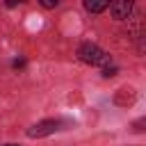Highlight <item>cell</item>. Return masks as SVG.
I'll use <instances>...</instances> for the list:
<instances>
[{"instance_id": "obj_4", "label": "cell", "mask_w": 146, "mask_h": 146, "mask_svg": "<svg viewBox=\"0 0 146 146\" xmlns=\"http://www.w3.org/2000/svg\"><path fill=\"white\" fill-rule=\"evenodd\" d=\"M114 103L116 105H132L135 103V91L130 89V87H123V89H119L116 91V96H114Z\"/></svg>"}, {"instance_id": "obj_3", "label": "cell", "mask_w": 146, "mask_h": 146, "mask_svg": "<svg viewBox=\"0 0 146 146\" xmlns=\"http://www.w3.org/2000/svg\"><path fill=\"white\" fill-rule=\"evenodd\" d=\"M130 11H132V2H130V0H114V2L110 5V14H112V18H116V21H125V18L130 16Z\"/></svg>"}, {"instance_id": "obj_8", "label": "cell", "mask_w": 146, "mask_h": 146, "mask_svg": "<svg viewBox=\"0 0 146 146\" xmlns=\"http://www.w3.org/2000/svg\"><path fill=\"white\" fill-rule=\"evenodd\" d=\"M23 66H25V59H16L14 62V68H23Z\"/></svg>"}, {"instance_id": "obj_2", "label": "cell", "mask_w": 146, "mask_h": 146, "mask_svg": "<svg viewBox=\"0 0 146 146\" xmlns=\"http://www.w3.org/2000/svg\"><path fill=\"white\" fill-rule=\"evenodd\" d=\"M59 125H62L59 119H46V121H39V123H34L32 128H27V137H30V139H39V137L52 135L55 130H59Z\"/></svg>"}, {"instance_id": "obj_10", "label": "cell", "mask_w": 146, "mask_h": 146, "mask_svg": "<svg viewBox=\"0 0 146 146\" xmlns=\"http://www.w3.org/2000/svg\"><path fill=\"white\" fill-rule=\"evenodd\" d=\"M5 146H16V144H5Z\"/></svg>"}, {"instance_id": "obj_9", "label": "cell", "mask_w": 146, "mask_h": 146, "mask_svg": "<svg viewBox=\"0 0 146 146\" xmlns=\"http://www.w3.org/2000/svg\"><path fill=\"white\" fill-rule=\"evenodd\" d=\"M103 73H105V75H107V78H110V75H116V68H105V71H103Z\"/></svg>"}, {"instance_id": "obj_6", "label": "cell", "mask_w": 146, "mask_h": 146, "mask_svg": "<svg viewBox=\"0 0 146 146\" xmlns=\"http://www.w3.org/2000/svg\"><path fill=\"white\" fill-rule=\"evenodd\" d=\"M132 128H135V130H141V132H146V116L137 119V121L132 123Z\"/></svg>"}, {"instance_id": "obj_5", "label": "cell", "mask_w": 146, "mask_h": 146, "mask_svg": "<svg viewBox=\"0 0 146 146\" xmlns=\"http://www.w3.org/2000/svg\"><path fill=\"white\" fill-rule=\"evenodd\" d=\"M84 7L89 11H94V14H98V11H105L110 7V2L107 0H84Z\"/></svg>"}, {"instance_id": "obj_1", "label": "cell", "mask_w": 146, "mask_h": 146, "mask_svg": "<svg viewBox=\"0 0 146 146\" xmlns=\"http://www.w3.org/2000/svg\"><path fill=\"white\" fill-rule=\"evenodd\" d=\"M78 57L84 64H91V66H107L110 64V55L103 48H98L96 43H82L78 48Z\"/></svg>"}, {"instance_id": "obj_7", "label": "cell", "mask_w": 146, "mask_h": 146, "mask_svg": "<svg viewBox=\"0 0 146 146\" xmlns=\"http://www.w3.org/2000/svg\"><path fill=\"white\" fill-rule=\"evenodd\" d=\"M41 5L50 9V7H57V0H41Z\"/></svg>"}]
</instances>
